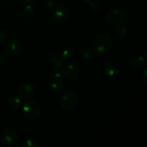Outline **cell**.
Masks as SVG:
<instances>
[{
	"label": "cell",
	"instance_id": "cell-16",
	"mask_svg": "<svg viewBox=\"0 0 147 147\" xmlns=\"http://www.w3.org/2000/svg\"><path fill=\"white\" fill-rule=\"evenodd\" d=\"M22 12L25 17H32L34 14V13H35V9H34V7L32 5H30V4H25L24 5V7H23Z\"/></svg>",
	"mask_w": 147,
	"mask_h": 147
},
{
	"label": "cell",
	"instance_id": "cell-24",
	"mask_svg": "<svg viewBox=\"0 0 147 147\" xmlns=\"http://www.w3.org/2000/svg\"><path fill=\"white\" fill-rule=\"evenodd\" d=\"M142 79H143V81L145 84H147V70L145 69L144 71L143 75H142Z\"/></svg>",
	"mask_w": 147,
	"mask_h": 147
},
{
	"label": "cell",
	"instance_id": "cell-9",
	"mask_svg": "<svg viewBox=\"0 0 147 147\" xmlns=\"http://www.w3.org/2000/svg\"><path fill=\"white\" fill-rule=\"evenodd\" d=\"M145 62V58L142 56H135L131 59L129 65L132 70H139L144 66Z\"/></svg>",
	"mask_w": 147,
	"mask_h": 147
},
{
	"label": "cell",
	"instance_id": "cell-15",
	"mask_svg": "<svg viewBox=\"0 0 147 147\" xmlns=\"http://www.w3.org/2000/svg\"><path fill=\"white\" fill-rule=\"evenodd\" d=\"M9 105L12 109H20L22 106V100L18 96H13L9 100Z\"/></svg>",
	"mask_w": 147,
	"mask_h": 147
},
{
	"label": "cell",
	"instance_id": "cell-4",
	"mask_svg": "<svg viewBox=\"0 0 147 147\" xmlns=\"http://www.w3.org/2000/svg\"><path fill=\"white\" fill-rule=\"evenodd\" d=\"M126 13L122 8L116 7L108 11L106 16L107 22L112 24H121L126 20Z\"/></svg>",
	"mask_w": 147,
	"mask_h": 147
},
{
	"label": "cell",
	"instance_id": "cell-22",
	"mask_svg": "<svg viewBox=\"0 0 147 147\" xmlns=\"http://www.w3.org/2000/svg\"><path fill=\"white\" fill-rule=\"evenodd\" d=\"M44 3L47 8L52 9L57 5L56 0H44Z\"/></svg>",
	"mask_w": 147,
	"mask_h": 147
},
{
	"label": "cell",
	"instance_id": "cell-11",
	"mask_svg": "<svg viewBox=\"0 0 147 147\" xmlns=\"http://www.w3.org/2000/svg\"><path fill=\"white\" fill-rule=\"evenodd\" d=\"M8 48L11 53L14 55L20 54L22 52V45L16 39H11L8 42Z\"/></svg>",
	"mask_w": 147,
	"mask_h": 147
},
{
	"label": "cell",
	"instance_id": "cell-21",
	"mask_svg": "<svg viewBox=\"0 0 147 147\" xmlns=\"http://www.w3.org/2000/svg\"><path fill=\"white\" fill-rule=\"evenodd\" d=\"M9 34L6 32L5 31L3 30H0V44L4 43L8 40Z\"/></svg>",
	"mask_w": 147,
	"mask_h": 147
},
{
	"label": "cell",
	"instance_id": "cell-23",
	"mask_svg": "<svg viewBox=\"0 0 147 147\" xmlns=\"http://www.w3.org/2000/svg\"><path fill=\"white\" fill-rule=\"evenodd\" d=\"M88 4H89V6H90V9H91L93 11H98L100 10V5H99L98 3L93 2V1H91L90 2H89Z\"/></svg>",
	"mask_w": 147,
	"mask_h": 147
},
{
	"label": "cell",
	"instance_id": "cell-3",
	"mask_svg": "<svg viewBox=\"0 0 147 147\" xmlns=\"http://www.w3.org/2000/svg\"><path fill=\"white\" fill-rule=\"evenodd\" d=\"M78 96L77 93L72 90L62 91L60 97V104L63 109L67 111L75 109L78 103Z\"/></svg>",
	"mask_w": 147,
	"mask_h": 147
},
{
	"label": "cell",
	"instance_id": "cell-20",
	"mask_svg": "<svg viewBox=\"0 0 147 147\" xmlns=\"http://www.w3.org/2000/svg\"><path fill=\"white\" fill-rule=\"evenodd\" d=\"M38 143L36 140H34V139H27V140H25L24 142H23L22 146V147H36L38 146Z\"/></svg>",
	"mask_w": 147,
	"mask_h": 147
},
{
	"label": "cell",
	"instance_id": "cell-2",
	"mask_svg": "<svg viewBox=\"0 0 147 147\" xmlns=\"http://www.w3.org/2000/svg\"><path fill=\"white\" fill-rule=\"evenodd\" d=\"M22 112L26 119L29 120H36L41 113V107L37 100L30 99L24 101L22 106Z\"/></svg>",
	"mask_w": 147,
	"mask_h": 147
},
{
	"label": "cell",
	"instance_id": "cell-18",
	"mask_svg": "<svg viewBox=\"0 0 147 147\" xmlns=\"http://www.w3.org/2000/svg\"><path fill=\"white\" fill-rule=\"evenodd\" d=\"M80 55L82 58L86 59V60H89V59L93 58L94 54H93V52L90 49L84 48L80 50Z\"/></svg>",
	"mask_w": 147,
	"mask_h": 147
},
{
	"label": "cell",
	"instance_id": "cell-6",
	"mask_svg": "<svg viewBox=\"0 0 147 147\" xmlns=\"http://www.w3.org/2000/svg\"><path fill=\"white\" fill-rule=\"evenodd\" d=\"M17 139V132L13 129H7L2 135V141L7 146H12L16 143Z\"/></svg>",
	"mask_w": 147,
	"mask_h": 147
},
{
	"label": "cell",
	"instance_id": "cell-8",
	"mask_svg": "<svg viewBox=\"0 0 147 147\" xmlns=\"http://www.w3.org/2000/svg\"><path fill=\"white\" fill-rule=\"evenodd\" d=\"M68 16V11L65 6L60 5L56 7L54 11V17L57 22H64L66 21Z\"/></svg>",
	"mask_w": 147,
	"mask_h": 147
},
{
	"label": "cell",
	"instance_id": "cell-13",
	"mask_svg": "<svg viewBox=\"0 0 147 147\" xmlns=\"http://www.w3.org/2000/svg\"><path fill=\"white\" fill-rule=\"evenodd\" d=\"M76 55V52L72 48H66L64 49L63 51L61 52V56L62 59L64 60L65 62H70L73 60Z\"/></svg>",
	"mask_w": 147,
	"mask_h": 147
},
{
	"label": "cell",
	"instance_id": "cell-14",
	"mask_svg": "<svg viewBox=\"0 0 147 147\" xmlns=\"http://www.w3.org/2000/svg\"><path fill=\"white\" fill-rule=\"evenodd\" d=\"M49 58H50V61L53 63V64L57 67H61L64 65V63H65L62 59L61 56L55 53H53L52 54H50V56H49Z\"/></svg>",
	"mask_w": 147,
	"mask_h": 147
},
{
	"label": "cell",
	"instance_id": "cell-17",
	"mask_svg": "<svg viewBox=\"0 0 147 147\" xmlns=\"http://www.w3.org/2000/svg\"><path fill=\"white\" fill-rule=\"evenodd\" d=\"M128 32H129V29H128L127 26L125 25V24H122L118 27L116 34L117 37H120V38H123L127 35Z\"/></svg>",
	"mask_w": 147,
	"mask_h": 147
},
{
	"label": "cell",
	"instance_id": "cell-27",
	"mask_svg": "<svg viewBox=\"0 0 147 147\" xmlns=\"http://www.w3.org/2000/svg\"><path fill=\"white\" fill-rule=\"evenodd\" d=\"M83 1H84L85 2L89 3V2H90V1H93V0H83Z\"/></svg>",
	"mask_w": 147,
	"mask_h": 147
},
{
	"label": "cell",
	"instance_id": "cell-25",
	"mask_svg": "<svg viewBox=\"0 0 147 147\" xmlns=\"http://www.w3.org/2000/svg\"><path fill=\"white\" fill-rule=\"evenodd\" d=\"M20 1L22 3H24V4H30V3H31L34 0H20Z\"/></svg>",
	"mask_w": 147,
	"mask_h": 147
},
{
	"label": "cell",
	"instance_id": "cell-1",
	"mask_svg": "<svg viewBox=\"0 0 147 147\" xmlns=\"http://www.w3.org/2000/svg\"><path fill=\"white\" fill-rule=\"evenodd\" d=\"M113 39L106 33H102L96 36L93 40V49L97 54L103 55L107 53L111 47Z\"/></svg>",
	"mask_w": 147,
	"mask_h": 147
},
{
	"label": "cell",
	"instance_id": "cell-12",
	"mask_svg": "<svg viewBox=\"0 0 147 147\" xmlns=\"http://www.w3.org/2000/svg\"><path fill=\"white\" fill-rule=\"evenodd\" d=\"M48 87L50 90L54 93H62V91L63 90V88H64L63 83L55 79H53L49 82Z\"/></svg>",
	"mask_w": 147,
	"mask_h": 147
},
{
	"label": "cell",
	"instance_id": "cell-5",
	"mask_svg": "<svg viewBox=\"0 0 147 147\" xmlns=\"http://www.w3.org/2000/svg\"><path fill=\"white\" fill-rule=\"evenodd\" d=\"M62 74L71 81H76L80 76V70L76 64L70 62H65L61 67Z\"/></svg>",
	"mask_w": 147,
	"mask_h": 147
},
{
	"label": "cell",
	"instance_id": "cell-10",
	"mask_svg": "<svg viewBox=\"0 0 147 147\" xmlns=\"http://www.w3.org/2000/svg\"><path fill=\"white\" fill-rule=\"evenodd\" d=\"M34 93V87L30 83L24 84L20 89V96L22 98L27 99L31 97Z\"/></svg>",
	"mask_w": 147,
	"mask_h": 147
},
{
	"label": "cell",
	"instance_id": "cell-28",
	"mask_svg": "<svg viewBox=\"0 0 147 147\" xmlns=\"http://www.w3.org/2000/svg\"><path fill=\"white\" fill-rule=\"evenodd\" d=\"M1 1H2V0H0V3H1Z\"/></svg>",
	"mask_w": 147,
	"mask_h": 147
},
{
	"label": "cell",
	"instance_id": "cell-19",
	"mask_svg": "<svg viewBox=\"0 0 147 147\" xmlns=\"http://www.w3.org/2000/svg\"><path fill=\"white\" fill-rule=\"evenodd\" d=\"M49 76L52 79H55V80H57V79L60 78L62 76V72L61 70H59L57 67H55V68H53L49 73Z\"/></svg>",
	"mask_w": 147,
	"mask_h": 147
},
{
	"label": "cell",
	"instance_id": "cell-7",
	"mask_svg": "<svg viewBox=\"0 0 147 147\" xmlns=\"http://www.w3.org/2000/svg\"><path fill=\"white\" fill-rule=\"evenodd\" d=\"M103 73L109 76H116L120 73L121 69L119 65L114 62H107L103 67Z\"/></svg>",
	"mask_w": 147,
	"mask_h": 147
},
{
	"label": "cell",
	"instance_id": "cell-26",
	"mask_svg": "<svg viewBox=\"0 0 147 147\" xmlns=\"http://www.w3.org/2000/svg\"><path fill=\"white\" fill-rule=\"evenodd\" d=\"M2 61H3V57H2V55H1V53H0V65L1 64Z\"/></svg>",
	"mask_w": 147,
	"mask_h": 147
}]
</instances>
